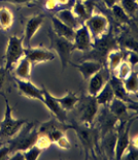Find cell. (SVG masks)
Returning a JSON list of instances; mask_svg holds the SVG:
<instances>
[{
    "instance_id": "obj_1",
    "label": "cell",
    "mask_w": 138,
    "mask_h": 160,
    "mask_svg": "<svg viewBox=\"0 0 138 160\" xmlns=\"http://www.w3.org/2000/svg\"><path fill=\"white\" fill-rule=\"evenodd\" d=\"M5 100V113L4 118L0 122V141H9L19 133L20 130L25 126L27 120L25 119H16L12 116V108L5 95H2Z\"/></svg>"
},
{
    "instance_id": "obj_2",
    "label": "cell",
    "mask_w": 138,
    "mask_h": 160,
    "mask_svg": "<svg viewBox=\"0 0 138 160\" xmlns=\"http://www.w3.org/2000/svg\"><path fill=\"white\" fill-rule=\"evenodd\" d=\"M67 128L72 129L75 131V133L79 138V142L82 144L83 150L87 154L91 152L96 153L97 147H98L99 141V129L94 127L93 125H86L83 123L79 124H68L66 125Z\"/></svg>"
},
{
    "instance_id": "obj_3",
    "label": "cell",
    "mask_w": 138,
    "mask_h": 160,
    "mask_svg": "<svg viewBox=\"0 0 138 160\" xmlns=\"http://www.w3.org/2000/svg\"><path fill=\"white\" fill-rule=\"evenodd\" d=\"M38 137L37 128L34 127V123H28L20 130L15 138L8 141V147L11 150V154L16 151H25L26 149L35 145L36 138Z\"/></svg>"
},
{
    "instance_id": "obj_4",
    "label": "cell",
    "mask_w": 138,
    "mask_h": 160,
    "mask_svg": "<svg viewBox=\"0 0 138 160\" xmlns=\"http://www.w3.org/2000/svg\"><path fill=\"white\" fill-rule=\"evenodd\" d=\"M98 102L96 101L95 96H87L79 97V102L76 104V108L79 110V123L86 125H93L94 120L96 119L99 112Z\"/></svg>"
},
{
    "instance_id": "obj_5",
    "label": "cell",
    "mask_w": 138,
    "mask_h": 160,
    "mask_svg": "<svg viewBox=\"0 0 138 160\" xmlns=\"http://www.w3.org/2000/svg\"><path fill=\"white\" fill-rule=\"evenodd\" d=\"M23 56H25V47L24 42H23V36H11L5 50L4 68L9 71Z\"/></svg>"
},
{
    "instance_id": "obj_6",
    "label": "cell",
    "mask_w": 138,
    "mask_h": 160,
    "mask_svg": "<svg viewBox=\"0 0 138 160\" xmlns=\"http://www.w3.org/2000/svg\"><path fill=\"white\" fill-rule=\"evenodd\" d=\"M50 47L52 50L55 53L59 55L60 60H61L62 68L65 69L66 66L70 63V57H71L73 49L72 40L66 39L64 37H60L56 35L55 33H50Z\"/></svg>"
},
{
    "instance_id": "obj_7",
    "label": "cell",
    "mask_w": 138,
    "mask_h": 160,
    "mask_svg": "<svg viewBox=\"0 0 138 160\" xmlns=\"http://www.w3.org/2000/svg\"><path fill=\"white\" fill-rule=\"evenodd\" d=\"M83 24L88 28L93 42L101 39L107 34L109 28V22L107 18L102 13H92Z\"/></svg>"
},
{
    "instance_id": "obj_8",
    "label": "cell",
    "mask_w": 138,
    "mask_h": 160,
    "mask_svg": "<svg viewBox=\"0 0 138 160\" xmlns=\"http://www.w3.org/2000/svg\"><path fill=\"white\" fill-rule=\"evenodd\" d=\"M133 119H129L125 122H120L117 126V142L114 148V158L122 159L124 153L126 152L130 145V127Z\"/></svg>"
},
{
    "instance_id": "obj_9",
    "label": "cell",
    "mask_w": 138,
    "mask_h": 160,
    "mask_svg": "<svg viewBox=\"0 0 138 160\" xmlns=\"http://www.w3.org/2000/svg\"><path fill=\"white\" fill-rule=\"evenodd\" d=\"M72 43L74 51L87 53L92 50V48L94 46V42L88 28H87L83 23L74 31Z\"/></svg>"
},
{
    "instance_id": "obj_10",
    "label": "cell",
    "mask_w": 138,
    "mask_h": 160,
    "mask_svg": "<svg viewBox=\"0 0 138 160\" xmlns=\"http://www.w3.org/2000/svg\"><path fill=\"white\" fill-rule=\"evenodd\" d=\"M66 128H67V126L65 125V123H61V122H59L57 119H53V120H50L40 125L37 129V131H38V134L46 135V137L50 139V142L55 144L60 138L65 135L64 129H66Z\"/></svg>"
},
{
    "instance_id": "obj_11",
    "label": "cell",
    "mask_w": 138,
    "mask_h": 160,
    "mask_svg": "<svg viewBox=\"0 0 138 160\" xmlns=\"http://www.w3.org/2000/svg\"><path fill=\"white\" fill-rule=\"evenodd\" d=\"M43 92V104L45 105L46 108L52 113V115L61 123H66L67 122V112L64 111L60 103L57 101L56 97L52 95L49 92V90L45 87H42Z\"/></svg>"
},
{
    "instance_id": "obj_12",
    "label": "cell",
    "mask_w": 138,
    "mask_h": 160,
    "mask_svg": "<svg viewBox=\"0 0 138 160\" xmlns=\"http://www.w3.org/2000/svg\"><path fill=\"white\" fill-rule=\"evenodd\" d=\"M110 77H112V73L109 72L108 69L104 66L100 68L88 80V94L91 96H96L109 81Z\"/></svg>"
},
{
    "instance_id": "obj_13",
    "label": "cell",
    "mask_w": 138,
    "mask_h": 160,
    "mask_svg": "<svg viewBox=\"0 0 138 160\" xmlns=\"http://www.w3.org/2000/svg\"><path fill=\"white\" fill-rule=\"evenodd\" d=\"M25 56L31 61L32 65H36V64L54 60L56 57V54L53 50L45 49V48L28 47L25 48Z\"/></svg>"
},
{
    "instance_id": "obj_14",
    "label": "cell",
    "mask_w": 138,
    "mask_h": 160,
    "mask_svg": "<svg viewBox=\"0 0 138 160\" xmlns=\"http://www.w3.org/2000/svg\"><path fill=\"white\" fill-rule=\"evenodd\" d=\"M16 85L18 87L20 94L30 99L39 100L43 102V92L42 88L37 87L30 80H19L15 78Z\"/></svg>"
},
{
    "instance_id": "obj_15",
    "label": "cell",
    "mask_w": 138,
    "mask_h": 160,
    "mask_svg": "<svg viewBox=\"0 0 138 160\" xmlns=\"http://www.w3.org/2000/svg\"><path fill=\"white\" fill-rule=\"evenodd\" d=\"M45 23V16L43 15H37L34 17H31L26 23L24 35H23V42H24V47L28 48L30 47L31 40L33 38L39 28L41 27L42 24Z\"/></svg>"
},
{
    "instance_id": "obj_16",
    "label": "cell",
    "mask_w": 138,
    "mask_h": 160,
    "mask_svg": "<svg viewBox=\"0 0 138 160\" xmlns=\"http://www.w3.org/2000/svg\"><path fill=\"white\" fill-rule=\"evenodd\" d=\"M107 108H108L110 113L117 119L119 123L129 120V110L130 108H134L130 107L129 103L126 102V101L117 99V98H113L112 102L107 105Z\"/></svg>"
},
{
    "instance_id": "obj_17",
    "label": "cell",
    "mask_w": 138,
    "mask_h": 160,
    "mask_svg": "<svg viewBox=\"0 0 138 160\" xmlns=\"http://www.w3.org/2000/svg\"><path fill=\"white\" fill-rule=\"evenodd\" d=\"M99 135L105 134L106 132H108L113 129H117V126L119 124L117 119L110 113L108 108L103 110V112L99 115ZM99 137V138H100Z\"/></svg>"
},
{
    "instance_id": "obj_18",
    "label": "cell",
    "mask_w": 138,
    "mask_h": 160,
    "mask_svg": "<svg viewBox=\"0 0 138 160\" xmlns=\"http://www.w3.org/2000/svg\"><path fill=\"white\" fill-rule=\"evenodd\" d=\"M73 66L79 69L80 74L83 76V80L88 81L94 73H96L100 68L103 67V64L99 60H87L85 62H82L79 64H72Z\"/></svg>"
},
{
    "instance_id": "obj_19",
    "label": "cell",
    "mask_w": 138,
    "mask_h": 160,
    "mask_svg": "<svg viewBox=\"0 0 138 160\" xmlns=\"http://www.w3.org/2000/svg\"><path fill=\"white\" fill-rule=\"evenodd\" d=\"M101 149L108 158H114V148L117 142V129L106 132L99 138Z\"/></svg>"
},
{
    "instance_id": "obj_20",
    "label": "cell",
    "mask_w": 138,
    "mask_h": 160,
    "mask_svg": "<svg viewBox=\"0 0 138 160\" xmlns=\"http://www.w3.org/2000/svg\"><path fill=\"white\" fill-rule=\"evenodd\" d=\"M32 63L26 56H23L16 65L13 66V74L15 78L19 80H30L31 78V70H32Z\"/></svg>"
},
{
    "instance_id": "obj_21",
    "label": "cell",
    "mask_w": 138,
    "mask_h": 160,
    "mask_svg": "<svg viewBox=\"0 0 138 160\" xmlns=\"http://www.w3.org/2000/svg\"><path fill=\"white\" fill-rule=\"evenodd\" d=\"M126 59L125 52L117 48L112 49L108 53L106 54V63H107V69L112 74V72L124 60Z\"/></svg>"
},
{
    "instance_id": "obj_22",
    "label": "cell",
    "mask_w": 138,
    "mask_h": 160,
    "mask_svg": "<svg viewBox=\"0 0 138 160\" xmlns=\"http://www.w3.org/2000/svg\"><path fill=\"white\" fill-rule=\"evenodd\" d=\"M52 25H53V32L55 33L56 35H58L60 37H64V38L69 39V40L73 39L75 30L70 28L66 24L61 22L56 16L52 17Z\"/></svg>"
},
{
    "instance_id": "obj_23",
    "label": "cell",
    "mask_w": 138,
    "mask_h": 160,
    "mask_svg": "<svg viewBox=\"0 0 138 160\" xmlns=\"http://www.w3.org/2000/svg\"><path fill=\"white\" fill-rule=\"evenodd\" d=\"M108 82H109L110 86H112V88L114 98H117V99L126 101V102H128V103H133V101L131 100V98H130V95L127 93L125 87H124L123 81L119 80L117 78H116L112 74V77H110Z\"/></svg>"
},
{
    "instance_id": "obj_24",
    "label": "cell",
    "mask_w": 138,
    "mask_h": 160,
    "mask_svg": "<svg viewBox=\"0 0 138 160\" xmlns=\"http://www.w3.org/2000/svg\"><path fill=\"white\" fill-rule=\"evenodd\" d=\"M55 16L61 22L66 24L67 26H69L70 28H72L74 30H76L83 24V23H80L79 20L76 18L71 9H61V11L57 12Z\"/></svg>"
},
{
    "instance_id": "obj_25",
    "label": "cell",
    "mask_w": 138,
    "mask_h": 160,
    "mask_svg": "<svg viewBox=\"0 0 138 160\" xmlns=\"http://www.w3.org/2000/svg\"><path fill=\"white\" fill-rule=\"evenodd\" d=\"M96 101L98 102L99 105H102V107H107L110 102L112 101L114 98V94L112 91V88L110 86L109 82H107L102 89L99 91V93L95 96Z\"/></svg>"
},
{
    "instance_id": "obj_26",
    "label": "cell",
    "mask_w": 138,
    "mask_h": 160,
    "mask_svg": "<svg viewBox=\"0 0 138 160\" xmlns=\"http://www.w3.org/2000/svg\"><path fill=\"white\" fill-rule=\"evenodd\" d=\"M56 99L60 103V105H61L64 111L69 112L72 111L76 107V104L79 100V97L75 93L68 92L66 95H64L62 97H56Z\"/></svg>"
},
{
    "instance_id": "obj_27",
    "label": "cell",
    "mask_w": 138,
    "mask_h": 160,
    "mask_svg": "<svg viewBox=\"0 0 138 160\" xmlns=\"http://www.w3.org/2000/svg\"><path fill=\"white\" fill-rule=\"evenodd\" d=\"M13 24V15L7 8H0V30L7 31Z\"/></svg>"
},
{
    "instance_id": "obj_28",
    "label": "cell",
    "mask_w": 138,
    "mask_h": 160,
    "mask_svg": "<svg viewBox=\"0 0 138 160\" xmlns=\"http://www.w3.org/2000/svg\"><path fill=\"white\" fill-rule=\"evenodd\" d=\"M127 93L129 95H136L138 93V76L137 71H133L129 77L123 81Z\"/></svg>"
},
{
    "instance_id": "obj_29",
    "label": "cell",
    "mask_w": 138,
    "mask_h": 160,
    "mask_svg": "<svg viewBox=\"0 0 138 160\" xmlns=\"http://www.w3.org/2000/svg\"><path fill=\"white\" fill-rule=\"evenodd\" d=\"M133 72V66L128 62L127 60H124L119 66L117 67L116 70L112 72V76L117 78L121 81H124Z\"/></svg>"
},
{
    "instance_id": "obj_30",
    "label": "cell",
    "mask_w": 138,
    "mask_h": 160,
    "mask_svg": "<svg viewBox=\"0 0 138 160\" xmlns=\"http://www.w3.org/2000/svg\"><path fill=\"white\" fill-rule=\"evenodd\" d=\"M72 12L74 13L75 17L79 21H83L85 22L87 19L91 16V13L87 9L85 3H83V0H75L74 4H73L72 8H71Z\"/></svg>"
},
{
    "instance_id": "obj_31",
    "label": "cell",
    "mask_w": 138,
    "mask_h": 160,
    "mask_svg": "<svg viewBox=\"0 0 138 160\" xmlns=\"http://www.w3.org/2000/svg\"><path fill=\"white\" fill-rule=\"evenodd\" d=\"M112 12L114 20L120 23V24H128L130 21V17L125 12V11L122 8V6L120 5V3H117L116 5H113L112 8Z\"/></svg>"
},
{
    "instance_id": "obj_32",
    "label": "cell",
    "mask_w": 138,
    "mask_h": 160,
    "mask_svg": "<svg viewBox=\"0 0 138 160\" xmlns=\"http://www.w3.org/2000/svg\"><path fill=\"white\" fill-rule=\"evenodd\" d=\"M119 3L130 18L131 17H134L137 13V9H138L137 0H120Z\"/></svg>"
},
{
    "instance_id": "obj_33",
    "label": "cell",
    "mask_w": 138,
    "mask_h": 160,
    "mask_svg": "<svg viewBox=\"0 0 138 160\" xmlns=\"http://www.w3.org/2000/svg\"><path fill=\"white\" fill-rule=\"evenodd\" d=\"M24 155V159L27 160H37L42 153V150L39 149L36 145L31 146L30 148L26 149L25 151H22Z\"/></svg>"
},
{
    "instance_id": "obj_34",
    "label": "cell",
    "mask_w": 138,
    "mask_h": 160,
    "mask_svg": "<svg viewBox=\"0 0 138 160\" xmlns=\"http://www.w3.org/2000/svg\"><path fill=\"white\" fill-rule=\"evenodd\" d=\"M52 144L53 142H50V139L45 134H38V137L36 138V142H35V145L37 146L39 149H41L42 151L43 150L49 149L50 146Z\"/></svg>"
},
{
    "instance_id": "obj_35",
    "label": "cell",
    "mask_w": 138,
    "mask_h": 160,
    "mask_svg": "<svg viewBox=\"0 0 138 160\" xmlns=\"http://www.w3.org/2000/svg\"><path fill=\"white\" fill-rule=\"evenodd\" d=\"M55 144L58 146L59 148H61L63 150H68L70 149V147H71V144H70V141L68 139V138L65 135H63V137L60 138L58 141H57Z\"/></svg>"
},
{
    "instance_id": "obj_36",
    "label": "cell",
    "mask_w": 138,
    "mask_h": 160,
    "mask_svg": "<svg viewBox=\"0 0 138 160\" xmlns=\"http://www.w3.org/2000/svg\"><path fill=\"white\" fill-rule=\"evenodd\" d=\"M11 155V150H9L8 145H1L0 146V160L8 159Z\"/></svg>"
},
{
    "instance_id": "obj_37",
    "label": "cell",
    "mask_w": 138,
    "mask_h": 160,
    "mask_svg": "<svg viewBox=\"0 0 138 160\" xmlns=\"http://www.w3.org/2000/svg\"><path fill=\"white\" fill-rule=\"evenodd\" d=\"M7 73L8 71L3 67H0V89L4 86L5 84V81H6V77H7Z\"/></svg>"
},
{
    "instance_id": "obj_38",
    "label": "cell",
    "mask_w": 138,
    "mask_h": 160,
    "mask_svg": "<svg viewBox=\"0 0 138 160\" xmlns=\"http://www.w3.org/2000/svg\"><path fill=\"white\" fill-rule=\"evenodd\" d=\"M2 2H8L12 3V4H16V5H20V4H26V3L32 2L33 0H0Z\"/></svg>"
},
{
    "instance_id": "obj_39",
    "label": "cell",
    "mask_w": 138,
    "mask_h": 160,
    "mask_svg": "<svg viewBox=\"0 0 138 160\" xmlns=\"http://www.w3.org/2000/svg\"><path fill=\"white\" fill-rule=\"evenodd\" d=\"M57 2L56 0H46L45 2V8L48 9V11H53V9H55L57 8Z\"/></svg>"
},
{
    "instance_id": "obj_40",
    "label": "cell",
    "mask_w": 138,
    "mask_h": 160,
    "mask_svg": "<svg viewBox=\"0 0 138 160\" xmlns=\"http://www.w3.org/2000/svg\"><path fill=\"white\" fill-rule=\"evenodd\" d=\"M104 4L106 5V8H112L113 5H116L117 3H119L120 0H102Z\"/></svg>"
},
{
    "instance_id": "obj_41",
    "label": "cell",
    "mask_w": 138,
    "mask_h": 160,
    "mask_svg": "<svg viewBox=\"0 0 138 160\" xmlns=\"http://www.w3.org/2000/svg\"><path fill=\"white\" fill-rule=\"evenodd\" d=\"M56 2L58 5H66L68 4L69 0H56Z\"/></svg>"
},
{
    "instance_id": "obj_42",
    "label": "cell",
    "mask_w": 138,
    "mask_h": 160,
    "mask_svg": "<svg viewBox=\"0 0 138 160\" xmlns=\"http://www.w3.org/2000/svg\"><path fill=\"white\" fill-rule=\"evenodd\" d=\"M1 145H2V142H1V141H0V146H1Z\"/></svg>"
}]
</instances>
